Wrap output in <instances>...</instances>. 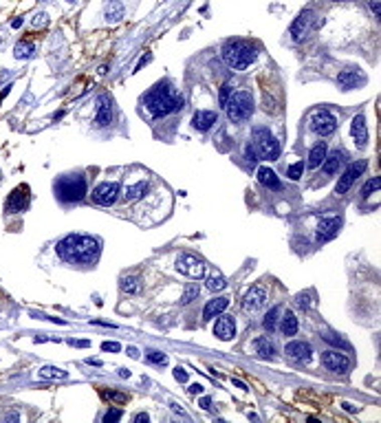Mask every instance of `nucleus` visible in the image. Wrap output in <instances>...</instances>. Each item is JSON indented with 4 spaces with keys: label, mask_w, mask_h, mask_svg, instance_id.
<instances>
[{
    "label": "nucleus",
    "mask_w": 381,
    "mask_h": 423,
    "mask_svg": "<svg viewBox=\"0 0 381 423\" xmlns=\"http://www.w3.org/2000/svg\"><path fill=\"white\" fill-rule=\"evenodd\" d=\"M55 251L66 263L93 265L102 253V240L86 234H68L55 245Z\"/></svg>",
    "instance_id": "1"
},
{
    "label": "nucleus",
    "mask_w": 381,
    "mask_h": 423,
    "mask_svg": "<svg viewBox=\"0 0 381 423\" xmlns=\"http://www.w3.org/2000/svg\"><path fill=\"white\" fill-rule=\"evenodd\" d=\"M256 177H258V181H260L264 188H269V190H280L282 188V183H280V179L275 177V172L271 170V167L267 165H262V167H258V172H256Z\"/></svg>",
    "instance_id": "22"
},
{
    "label": "nucleus",
    "mask_w": 381,
    "mask_h": 423,
    "mask_svg": "<svg viewBox=\"0 0 381 423\" xmlns=\"http://www.w3.org/2000/svg\"><path fill=\"white\" fill-rule=\"evenodd\" d=\"M232 384H234V386H238V388H240V390H249V388H247L245 384H242V381H240V379H232Z\"/></svg>",
    "instance_id": "55"
},
{
    "label": "nucleus",
    "mask_w": 381,
    "mask_h": 423,
    "mask_svg": "<svg viewBox=\"0 0 381 423\" xmlns=\"http://www.w3.org/2000/svg\"><path fill=\"white\" fill-rule=\"evenodd\" d=\"M280 313H282V306H273L269 313H267V317H264V328L271 333V331H275V324H278V320H280Z\"/></svg>",
    "instance_id": "33"
},
{
    "label": "nucleus",
    "mask_w": 381,
    "mask_h": 423,
    "mask_svg": "<svg viewBox=\"0 0 381 423\" xmlns=\"http://www.w3.org/2000/svg\"><path fill=\"white\" fill-rule=\"evenodd\" d=\"M150 60H152V55H150V53H148L146 57H141V60H139V64H137V68H135V71H141V66H143V64H148Z\"/></svg>",
    "instance_id": "49"
},
{
    "label": "nucleus",
    "mask_w": 381,
    "mask_h": 423,
    "mask_svg": "<svg viewBox=\"0 0 381 423\" xmlns=\"http://www.w3.org/2000/svg\"><path fill=\"white\" fill-rule=\"evenodd\" d=\"M253 349H256V353H258L260 357H273V355H275L273 342L267 340V337H258L256 342H253Z\"/></svg>",
    "instance_id": "30"
},
{
    "label": "nucleus",
    "mask_w": 381,
    "mask_h": 423,
    "mask_svg": "<svg viewBox=\"0 0 381 423\" xmlns=\"http://www.w3.org/2000/svg\"><path fill=\"white\" fill-rule=\"evenodd\" d=\"M366 167H368V161H357V163H353V165L346 167V172L337 179V185H335V194H346V192H348V190L355 185L357 179H359L363 172H366Z\"/></svg>",
    "instance_id": "8"
},
{
    "label": "nucleus",
    "mask_w": 381,
    "mask_h": 423,
    "mask_svg": "<svg viewBox=\"0 0 381 423\" xmlns=\"http://www.w3.org/2000/svg\"><path fill=\"white\" fill-rule=\"evenodd\" d=\"M245 161H247L249 165H256L258 152H256V148H253V143H247V146H245Z\"/></svg>",
    "instance_id": "38"
},
{
    "label": "nucleus",
    "mask_w": 381,
    "mask_h": 423,
    "mask_svg": "<svg viewBox=\"0 0 381 423\" xmlns=\"http://www.w3.org/2000/svg\"><path fill=\"white\" fill-rule=\"evenodd\" d=\"M146 190H148V181H137L135 185L126 188V201H135V199H139V196L146 194Z\"/></svg>",
    "instance_id": "32"
},
{
    "label": "nucleus",
    "mask_w": 381,
    "mask_h": 423,
    "mask_svg": "<svg viewBox=\"0 0 381 423\" xmlns=\"http://www.w3.org/2000/svg\"><path fill=\"white\" fill-rule=\"evenodd\" d=\"M221 57L223 62L234 71H245L249 68L258 57L256 46H251L245 40H227L221 49Z\"/></svg>",
    "instance_id": "3"
},
{
    "label": "nucleus",
    "mask_w": 381,
    "mask_h": 423,
    "mask_svg": "<svg viewBox=\"0 0 381 423\" xmlns=\"http://www.w3.org/2000/svg\"><path fill=\"white\" fill-rule=\"evenodd\" d=\"M326 154H328V146H326V141H317L313 148H311V152H309V167H320L322 165V161L326 159Z\"/></svg>",
    "instance_id": "25"
},
{
    "label": "nucleus",
    "mask_w": 381,
    "mask_h": 423,
    "mask_svg": "<svg viewBox=\"0 0 381 423\" xmlns=\"http://www.w3.org/2000/svg\"><path fill=\"white\" fill-rule=\"evenodd\" d=\"M119 377H126V379H128V377H130V370H128V368H119Z\"/></svg>",
    "instance_id": "56"
},
{
    "label": "nucleus",
    "mask_w": 381,
    "mask_h": 423,
    "mask_svg": "<svg viewBox=\"0 0 381 423\" xmlns=\"http://www.w3.org/2000/svg\"><path fill=\"white\" fill-rule=\"evenodd\" d=\"M126 353H128V355H130L132 359H137V357H139V351H137L135 346H128V349H126Z\"/></svg>",
    "instance_id": "52"
},
{
    "label": "nucleus",
    "mask_w": 381,
    "mask_h": 423,
    "mask_svg": "<svg viewBox=\"0 0 381 423\" xmlns=\"http://www.w3.org/2000/svg\"><path fill=\"white\" fill-rule=\"evenodd\" d=\"M311 22H313V11H311V9H304L302 14H300L296 20H293V25H291V36L296 38V40H300L302 36H307Z\"/></svg>",
    "instance_id": "21"
},
{
    "label": "nucleus",
    "mask_w": 381,
    "mask_h": 423,
    "mask_svg": "<svg viewBox=\"0 0 381 423\" xmlns=\"http://www.w3.org/2000/svg\"><path fill=\"white\" fill-rule=\"evenodd\" d=\"M227 306H229V298H214V300H210V302L205 304V309H203V320H212V317L221 315V313L227 309Z\"/></svg>",
    "instance_id": "23"
},
{
    "label": "nucleus",
    "mask_w": 381,
    "mask_h": 423,
    "mask_svg": "<svg viewBox=\"0 0 381 423\" xmlns=\"http://www.w3.org/2000/svg\"><path fill=\"white\" fill-rule=\"evenodd\" d=\"M148 362L159 364V366H165V364H167V357L163 355V353H159V351H150V353H148Z\"/></svg>",
    "instance_id": "40"
},
{
    "label": "nucleus",
    "mask_w": 381,
    "mask_h": 423,
    "mask_svg": "<svg viewBox=\"0 0 381 423\" xmlns=\"http://www.w3.org/2000/svg\"><path fill=\"white\" fill-rule=\"evenodd\" d=\"M55 196L62 203H79L88 194V185L82 175H62L53 185Z\"/></svg>",
    "instance_id": "4"
},
{
    "label": "nucleus",
    "mask_w": 381,
    "mask_h": 423,
    "mask_svg": "<svg viewBox=\"0 0 381 423\" xmlns=\"http://www.w3.org/2000/svg\"><path fill=\"white\" fill-rule=\"evenodd\" d=\"M143 108L150 113V117H165L170 113H178L183 108V95H178L170 82H159L141 97Z\"/></svg>",
    "instance_id": "2"
},
{
    "label": "nucleus",
    "mask_w": 381,
    "mask_h": 423,
    "mask_svg": "<svg viewBox=\"0 0 381 423\" xmlns=\"http://www.w3.org/2000/svg\"><path fill=\"white\" fill-rule=\"evenodd\" d=\"M366 79H363V75H359V71H355V68H346L337 75V84L342 91H353L357 86H361Z\"/></svg>",
    "instance_id": "20"
},
{
    "label": "nucleus",
    "mask_w": 381,
    "mask_h": 423,
    "mask_svg": "<svg viewBox=\"0 0 381 423\" xmlns=\"http://www.w3.org/2000/svg\"><path fill=\"white\" fill-rule=\"evenodd\" d=\"M218 320L214 324V335L218 340H223V342H232L236 337V322H234V317L232 315H216Z\"/></svg>",
    "instance_id": "15"
},
{
    "label": "nucleus",
    "mask_w": 381,
    "mask_h": 423,
    "mask_svg": "<svg viewBox=\"0 0 381 423\" xmlns=\"http://www.w3.org/2000/svg\"><path fill=\"white\" fill-rule=\"evenodd\" d=\"M119 194H121L119 183H115V181L100 183L93 190V203L95 205H102V207H111V205H115V201L119 199Z\"/></svg>",
    "instance_id": "9"
},
{
    "label": "nucleus",
    "mask_w": 381,
    "mask_h": 423,
    "mask_svg": "<svg viewBox=\"0 0 381 423\" xmlns=\"http://www.w3.org/2000/svg\"><path fill=\"white\" fill-rule=\"evenodd\" d=\"M284 353L291 359H298V362H302V364H307L311 362V357H313V349H311V344L309 342H289V344L284 346Z\"/></svg>",
    "instance_id": "16"
},
{
    "label": "nucleus",
    "mask_w": 381,
    "mask_h": 423,
    "mask_svg": "<svg viewBox=\"0 0 381 423\" xmlns=\"http://www.w3.org/2000/svg\"><path fill=\"white\" fill-rule=\"evenodd\" d=\"M97 126H108L113 121V100L108 95L97 97V115H95Z\"/></svg>",
    "instance_id": "18"
},
{
    "label": "nucleus",
    "mask_w": 381,
    "mask_h": 423,
    "mask_svg": "<svg viewBox=\"0 0 381 423\" xmlns=\"http://www.w3.org/2000/svg\"><path fill=\"white\" fill-rule=\"evenodd\" d=\"M298 317L293 311H284V315L280 317V331L282 335H287V337H293V335H298Z\"/></svg>",
    "instance_id": "24"
},
{
    "label": "nucleus",
    "mask_w": 381,
    "mask_h": 423,
    "mask_svg": "<svg viewBox=\"0 0 381 423\" xmlns=\"http://www.w3.org/2000/svg\"><path fill=\"white\" fill-rule=\"evenodd\" d=\"M174 379H176V381H181V384H185V381H187V370H183V368H174Z\"/></svg>",
    "instance_id": "46"
},
{
    "label": "nucleus",
    "mask_w": 381,
    "mask_h": 423,
    "mask_svg": "<svg viewBox=\"0 0 381 423\" xmlns=\"http://www.w3.org/2000/svg\"><path fill=\"white\" fill-rule=\"evenodd\" d=\"M379 185H381V179L379 177H372L370 181H368L366 185H363V190H361V199H368L372 192H377L379 190Z\"/></svg>",
    "instance_id": "37"
},
{
    "label": "nucleus",
    "mask_w": 381,
    "mask_h": 423,
    "mask_svg": "<svg viewBox=\"0 0 381 423\" xmlns=\"http://www.w3.org/2000/svg\"><path fill=\"white\" fill-rule=\"evenodd\" d=\"M22 22H25L22 18H16L14 22H11V27H14V29H20V27H22Z\"/></svg>",
    "instance_id": "57"
},
{
    "label": "nucleus",
    "mask_w": 381,
    "mask_h": 423,
    "mask_svg": "<svg viewBox=\"0 0 381 423\" xmlns=\"http://www.w3.org/2000/svg\"><path fill=\"white\" fill-rule=\"evenodd\" d=\"M119 419H121V410L119 408H111L106 414H104V421H106V423H115Z\"/></svg>",
    "instance_id": "43"
},
{
    "label": "nucleus",
    "mask_w": 381,
    "mask_h": 423,
    "mask_svg": "<svg viewBox=\"0 0 381 423\" xmlns=\"http://www.w3.org/2000/svg\"><path fill=\"white\" fill-rule=\"evenodd\" d=\"M199 293H201V287H199V282H189V285L185 287V291H183V298H181V304H189L192 300L199 298Z\"/></svg>",
    "instance_id": "35"
},
{
    "label": "nucleus",
    "mask_w": 381,
    "mask_h": 423,
    "mask_svg": "<svg viewBox=\"0 0 381 423\" xmlns=\"http://www.w3.org/2000/svg\"><path fill=\"white\" fill-rule=\"evenodd\" d=\"M344 408H346V410H348V412H353V410H357V408H355V405H353V403H344Z\"/></svg>",
    "instance_id": "60"
},
{
    "label": "nucleus",
    "mask_w": 381,
    "mask_h": 423,
    "mask_svg": "<svg viewBox=\"0 0 381 423\" xmlns=\"http://www.w3.org/2000/svg\"><path fill=\"white\" fill-rule=\"evenodd\" d=\"M150 421V416L146 412H139V414H135V423H148Z\"/></svg>",
    "instance_id": "48"
},
{
    "label": "nucleus",
    "mask_w": 381,
    "mask_h": 423,
    "mask_svg": "<svg viewBox=\"0 0 381 423\" xmlns=\"http://www.w3.org/2000/svg\"><path fill=\"white\" fill-rule=\"evenodd\" d=\"M322 364H324L326 370H331V373H339V375L348 373V368H350V359L346 357L344 353L333 351V349L322 353Z\"/></svg>",
    "instance_id": "11"
},
{
    "label": "nucleus",
    "mask_w": 381,
    "mask_h": 423,
    "mask_svg": "<svg viewBox=\"0 0 381 423\" xmlns=\"http://www.w3.org/2000/svg\"><path fill=\"white\" fill-rule=\"evenodd\" d=\"M38 377L40 379H66L68 373L62 370V368H57V366H42L38 370Z\"/></svg>",
    "instance_id": "31"
},
{
    "label": "nucleus",
    "mask_w": 381,
    "mask_h": 423,
    "mask_svg": "<svg viewBox=\"0 0 381 423\" xmlns=\"http://www.w3.org/2000/svg\"><path fill=\"white\" fill-rule=\"evenodd\" d=\"M31 22H33V27H36V29H42V27H47V25H49V16L40 11V14L33 16V20H31Z\"/></svg>",
    "instance_id": "42"
},
{
    "label": "nucleus",
    "mask_w": 381,
    "mask_h": 423,
    "mask_svg": "<svg viewBox=\"0 0 381 423\" xmlns=\"http://www.w3.org/2000/svg\"><path fill=\"white\" fill-rule=\"evenodd\" d=\"M264 304H267V289L260 285L251 287L242 298V309L245 311H260Z\"/></svg>",
    "instance_id": "12"
},
{
    "label": "nucleus",
    "mask_w": 381,
    "mask_h": 423,
    "mask_svg": "<svg viewBox=\"0 0 381 423\" xmlns=\"http://www.w3.org/2000/svg\"><path fill=\"white\" fill-rule=\"evenodd\" d=\"M205 287L210 289V291H223V289L227 287V280H225V276L221 274V271L214 269V271H210V274H207Z\"/></svg>",
    "instance_id": "29"
},
{
    "label": "nucleus",
    "mask_w": 381,
    "mask_h": 423,
    "mask_svg": "<svg viewBox=\"0 0 381 423\" xmlns=\"http://www.w3.org/2000/svg\"><path fill=\"white\" fill-rule=\"evenodd\" d=\"M86 362H88V364H93V366H102V362H100V359H86Z\"/></svg>",
    "instance_id": "59"
},
{
    "label": "nucleus",
    "mask_w": 381,
    "mask_h": 423,
    "mask_svg": "<svg viewBox=\"0 0 381 423\" xmlns=\"http://www.w3.org/2000/svg\"><path fill=\"white\" fill-rule=\"evenodd\" d=\"M333 3H348V0H333Z\"/></svg>",
    "instance_id": "61"
},
{
    "label": "nucleus",
    "mask_w": 381,
    "mask_h": 423,
    "mask_svg": "<svg viewBox=\"0 0 381 423\" xmlns=\"http://www.w3.org/2000/svg\"><path fill=\"white\" fill-rule=\"evenodd\" d=\"M304 167H307V163H304V161H296L293 165H289L287 177L291 179V181H298V179H302V175H304Z\"/></svg>",
    "instance_id": "36"
},
{
    "label": "nucleus",
    "mask_w": 381,
    "mask_h": 423,
    "mask_svg": "<svg viewBox=\"0 0 381 423\" xmlns=\"http://www.w3.org/2000/svg\"><path fill=\"white\" fill-rule=\"evenodd\" d=\"M174 267H176L178 274L192 278V280H199V278L205 276V263L201 258L192 256V253H183V256H178Z\"/></svg>",
    "instance_id": "7"
},
{
    "label": "nucleus",
    "mask_w": 381,
    "mask_h": 423,
    "mask_svg": "<svg viewBox=\"0 0 381 423\" xmlns=\"http://www.w3.org/2000/svg\"><path fill=\"white\" fill-rule=\"evenodd\" d=\"M309 298H311L309 293H300L298 298H296V302H298V306H302V309H309V306H311V300H309Z\"/></svg>",
    "instance_id": "45"
},
{
    "label": "nucleus",
    "mask_w": 381,
    "mask_h": 423,
    "mask_svg": "<svg viewBox=\"0 0 381 423\" xmlns=\"http://www.w3.org/2000/svg\"><path fill=\"white\" fill-rule=\"evenodd\" d=\"M108 399H115V401H126V395H117V392H108Z\"/></svg>",
    "instance_id": "50"
},
{
    "label": "nucleus",
    "mask_w": 381,
    "mask_h": 423,
    "mask_svg": "<svg viewBox=\"0 0 381 423\" xmlns=\"http://www.w3.org/2000/svg\"><path fill=\"white\" fill-rule=\"evenodd\" d=\"M36 53H38L36 44L29 42V40H20V42L14 46V57H16V60H31Z\"/></svg>",
    "instance_id": "28"
},
{
    "label": "nucleus",
    "mask_w": 381,
    "mask_h": 423,
    "mask_svg": "<svg viewBox=\"0 0 381 423\" xmlns=\"http://www.w3.org/2000/svg\"><path fill=\"white\" fill-rule=\"evenodd\" d=\"M225 111H227V117L232 119L234 124H240V121L249 119L251 113H253V97H251V93L249 91L232 93V97H229Z\"/></svg>",
    "instance_id": "6"
},
{
    "label": "nucleus",
    "mask_w": 381,
    "mask_h": 423,
    "mask_svg": "<svg viewBox=\"0 0 381 423\" xmlns=\"http://www.w3.org/2000/svg\"><path fill=\"white\" fill-rule=\"evenodd\" d=\"M335 128H337V119L333 117V113H328V111L313 113V117H311V130H313L315 135L328 137L335 132Z\"/></svg>",
    "instance_id": "10"
},
{
    "label": "nucleus",
    "mask_w": 381,
    "mask_h": 423,
    "mask_svg": "<svg viewBox=\"0 0 381 423\" xmlns=\"http://www.w3.org/2000/svg\"><path fill=\"white\" fill-rule=\"evenodd\" d=\"M121 289H124L126 293H139L141 291V282L137 276H126L124 280H121Z\"/></svg>",
    "instance_id": "34"
},
{
    "label": "nucleus",
    "mask_w": 381,
    "mask_h": 423,
    "mask_svg": "<svg viewBox=\"0 0 381 423\" xmlns=\"http://www.w3.org/2000/svg\"><path fill=\"white\" fill-rule=\"evenodd\" d=\"M187 390L192 392V395H203V386H201V384H192Z\"/></svg>",
    "instance_id": "47"
},
{
    "label": "nucleus",
    "mask_w": 381,
    "mask_h": 423,
    "mask_svg": "<svg viewBox=\"0 0 381 423\" xmlns=\"http://www.w3.org/2000/svg\"><path fill=\"white\" fill-rule=\"evenodd\" d=\"M218 121V113L216 111H196L192 115V126L199 132H207Z\"/></svg>",
    "instance_id": "19"
},
{
    "label": "nucleus",
    "mask_w": 381,
    "mask_h": 423,
    "mask_svg": "<svg viewBox=\"0 0 381 423\" xmlns=\"http://www.w3.org/2000/svg\"><path fill=\"white\" fill-rule=\"evenodd\" d=\"M102 351L104 353H119L121 351V344H117V342H104Z\"/></svg>",
    "instance_id": "44"
},
{
    "label": "nucleus",
    "mask_w": 381,
    "mask_h": 423,
    "mask_svg": "<svg viewBox=\"0 0 381 423\" xmlns=\"http://www.w3.org/2000/svg\"><path fill=\"white\" fill-rule=\"evenodd\" d=\"M40 3H49V0H40Z\"/></svg>",
    "instance_id": "63"
},
{
    "label": "nucleus",
    "mask_w": 381,
    "mask_h": 423,
    "mask_svg": "<svg viewBox=\"0 0 381 423\" xmlns=\"http://www.w3.org/2000/svg\"><path fill=\"white\" fill-rule=\"evenodd\" d=\"M350 135H353L357 148H366L368 146V126L363 115H355L350 121Z\"/></svg>",
    "instance_id": "17"
},
{
    "label": "nucleus",
    "mask_w": 381,
    "mask_h": 423,
    "mask_svg": "<svg viewBox=\"0 0 381 423\" xmlns=\"http://www.w3.org/2000/svg\"><path fill=\"white\" fill-rule=\"evenodd\" d=\"M253 148L260 159H267V161H275L280 159V141L273 137V132L264 126H258L253 128V139H251Z\"/></svg>",
    "instance_id": "5"
},
{
    "label": "nucleus",
    "mask_w": 381,
    "mask_h": 423,
    "mask_svg": "<svg viewBox=\"0 0 381 423\" xmlns=\"http://www.w3.org/2000/svg\"><path fill=\"white\" fill-rule=\"evenodd\" d=\"M342 163H344V152L335 150V152H331L324 161H322V170H324L326 175H337V170L342 167Z\"/></svg>",
    "instance_id": "26"
},
{
    "label": "nucleus",
    "mask_w": 381,
    "mask_h": 423,
    "mask_svg": "<svg viewBox=\"0 0 381 423\" xmlns=\"http://www.w3.org/2000/svg\"><path fill=\"white\" fill-rule=\"evenodd\" d=\"M339 227H342V218L339 216H331V218H322L320 223H317V231H315V238L320 242L324 240H331L337 236Z\"/></svg>",
    "instance_id": "14"
},
{
    "label": "nucleus",
    "mask_w": 381,
    "mask_h": 423,
    "mask_svg": "<svg viewBox=\"0 0 381 423\" xmlns=\"http://www.w3.org/2000/svg\"><path fill=\"white\" fill-rule=\"evenodd\" d=\"M322 337H324L328 344H335V346H342V349H348V342H344L342 337H339V335H333V333H324L322 335Z\"/></svg>",
    "instance_id": "41"
},
{
    "label": "nucleus",
    "mask_w": 381,
    "mask_h": 423,
    "mask_svg": "<svg viewBox=\"0 0 381 423\" xmlns=\"http://www.w3.org/2000/svg\"><path fill=\"white\" fill-rule=\"evenodd\" d=\"M229 97H232V86H229V84H223V86H221V95H218V102H221V108H225V106H227Z\"/></svg>",
    "instance_id": "39"
},
{
    "label": "nucleus",
    "mask_w": 381,
    "mask_h": 423,
    "mask_svg": "<svg viewBox=\"0 0 381 423\" xmlns=\"http://www.w3.org/2000/svg\"><path fill=\"white\" fill-rule=\"evenodd\" d=\"M9 91H11V84H7V86H5V89H3V91H0V102H3V100H5V97H7V95H9Z\"/></svg>",
    "instance_id": "53"
},
{
    "label": "nucleus",
    "mask_w": 381,
    "mask_h": 423,
    "mask_svg": "<svg viewBox=\"0 0 381 423\" xmlns=\"http://www.w3.org/2000/svg\"><path fill=\"white\" fill-rule=\"evenodd\" d=\"M124 11L126 9L121 0H108L106 9H104V18H106V22H119L124 18Z\"/></svg>",
    "instance_id": "27"
},
{
    "label": "nucleus",
    "mask_w": 381,
    "mask_h": 423,
    "mask_svg": "<svg viewBox=\"0 0 381 423\" xmlns=\"http://www.w3.org/2000/svg\"><path fill=\"white\" fill-rule=\"evenodd\" d=\"M27 205H29V188L27 185H20V188H16L14 192L9 194L5 210H7V214H18L22 210H27Z\"/></svg>",
    "instance_id": "13"
},
{
    "label": "nucleus",
    "mask_w": 381,
    "mask_h": 423,
    "mask_svg": "<svg viewBox=\"0 0 381 423\" xmlns=\"http://www.w3.org/2000/svg\"><path fill=\"white\" fill-rule=\"evenodd\" d=\"M201 408L210 410V408H212V399H210V397H203V399H201Z\"/></svg>",
    "instance_id": "51"
},
{
    "label": "nucleus",
    "mask_w": 381,
    "mask_h": 423,
    "mask_svg": "<svg viewBox=\"0 0 381 423\" xmlns=\"http://www.w3.org/2000/svg\"><path fill=\"white\" fill-rule=\"evenodd\" d=\"M66 3H71V5H75V3H77V0H66Z\"/></svg>",
    "instance_id": "62"
},
{
    "label": "nucleus",
    "mask_w": 381,
    "mask_h": 423,
    "mask_svg": "<svg viewBox=\"0 0 381 423\" xmlns=\"http://www.w3.org/2000/svg\"><path fill=\"white\" fill-rule=\"evenodd\" d=\"M370 9L374 11V16H379V3L377 0H370Z\"/></svg>",
    "instance_id": "54"
},
{
    "label": "nucleus",
    "mask_w": 381,
    "mask_h": 423,
    "mask_svg": "<svg viewBox=\"0 0 381 423\" xmlns=\"http://www.w3.org/2000/svg\"><path fill=\"white\" fill-rule=\"evenodd\" d=\"M71 344H75V346H82V349H84V346H88L90 342H86V340H79V342H71Z\"/></svg>",
    "instance_id": "58"
}]
</instances>
